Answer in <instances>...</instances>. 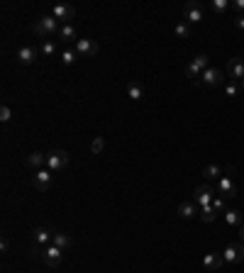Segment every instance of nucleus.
Here are the masks:
<instances>
[{
	"mask_svg": "<svg viewBox=\"0 0 244 273\" xmlns=\"http://www.w3.org/2000/svg\"><path fill=\"white\" fill-rule=\"evenodd\" d=\"M59 30H61V22L54 15H42V17L34 20V25H32V32H34L42 42H47V39H52L54 34H59Z\"/></svg>",
	"mask_w": 244,
	"mask_h": 273,
	"instance_id": "1",
	"label": "nucleus"
},
{
	"mask_svg": "<svg viewBox=\"0 0 244 273\" xmlns=\"http://www.w3.org/2000/svg\"><path fill=\"white\" fill-rule=\"evenodd\" d=\"M37 256L49 266V269H57L63 259V249L54 246V244H47V246H37Z\"/></svg>",
	"mask_w": 244,
	"mask_h": 273,
	"instance_id": "2",
	"label": "nucleus"
},
{
	"mask_svg": "<svg viewBox=\"0 0 244 273\" xmlns=\"http://www.w3.org/2000/svg\"><path fill=\"white\" fill-rule=\"evenodd\" d=\"M68 164H71V156H68V152H63V149H52V152L47 154V168L52 173L66 171Z\"/></svg>",
	"mask_w": 244,
	"mask_h": 273,
	"instance_id": "3",
	"label": "nucleus"
},
{
	"mask_svg": "<svg viewBox=\"0 0 244 273\" xmlns=\"http://www.w3.org/2000/svg\"><path fill=\"white\" fill-rule=\"evenodd\" d=\"M205 68H208V54H198L190 63H185L183 71H185V76H188L193 83H200V76H203Z\"/></svg>",
	"mask_w": 244,
	"mask_h": 273,
	"instance_id": "4",
	"label": "nucleus"
},
{
	"mask_svg": "<svg viewBox=\"0 0 244 273\" xmlns=\"http://www.w3.org/2000/svg\"><path fill=\"white\" fill-rule=\"evenodd\" d=\"M203 20H205L203 5H200L198 0H188V2L183 5V22H188V25H198V22H203Z\"/></svg>",
	"mask_w": 244,
	"mask_h": 273,
	"instance_id": "5",
	"label": "nucleus"
},
{
	"mask_svg": "<svg viewBox=\"0 0 244 273\" xmlns=\"http://www.w3.org/2000/svg\"><path fill=\"white\" fill-rule=\"evenodd\" d=\"M213 200H215V185H210V183H203V185H198L193 190V203L198 208H208V205H213Z\"/></svg>",
	"mask_w": 244,
	"mask_h": 273,
	"instance_id": "6",
	"label": "nucleus"
},
{
	"mask_svg": "<svg viewBox=\"0 0 244 273\" xmlns=\"http://www.w3.org/2000/svg\"><path fill=\"white\" fill-rule=\"evenodd\" d=\"M98 42L95 39H78L76 42V47H73V52L78 54V59H93L95 54H98Z\"/></svg>",
	"mask_w": 244,
	"mask_h": 273,
	"instance_id": "7",
	"label": "nucleus"
},
{
	"mask_svg": "<svg viewBox=\"0 0 244 273\" xmlns=\"http://www.w3.org/2000/svg\"><path fill=\"white\" fill-rule=\"evenodd\" d=\"M200 83H203V86H208V88H217V86H222V83H225V76H222V71H220V68L208 66V68L203 71V76H200Z\"/></svg>",
	"mask_w": 244,
	"mask_h": 273,
	"instance_id": "8",
	"label": "nucleus"
},
{
	"mask_svg": "<svg viewBox=\"0 0 244 273\" xmlns=\"http://www.w3.org/2000/svg\"><path fill=\"white\" fill-rule=\"evenodd\" d=\"M222 259H225V264H242L244 261V244L242 242L227 244L225 251H222Z\"/></svg>",
	"mask_w": 244,
	"mask_h": 273,
	"instance_id": "9",
	"label": "nucleus"
},
{
	"mask_svg": "<svg viewBox=\"0 0 244 273\" xmlns=\"http://www.w3.org/2000/svg\"><path fill=\"white\" fill-rule=\"evenodd\" d=\"M215 193L220 198H235L237 195V185L232 183V176H220L215 183Z\"/></svg>",
	"mask_w": 244,
	"mask_h": 273,
	"instance_id": "10",
	"label": "nucleus"
},
{
	"mask_svg": "<svg viewBox=\"0 0 244 273\" xmlns=\"http://www.w3.org/2000/svg\"><path fill=\"white\" fill-rule=\"evenodd\" d=\"M52 15L59 20L61 25H71V20L76 17V7L73 5H66V2H59V5H54Z\"/></svg>",
	"mask_w": 244,
	"mask_h": 273,
	"instance_id": "11",
	"label": "nucleus"
},
{
	"mask_svg": "<svg viewBox=\"0 0 244 273\" xmlns=\"http://www.w3.org/2000/svg\"><path fill=\"white\" fill-rule=\"evenodd\" d=\"M52 181H54V173H52L49 168H39V171H34V176H32V185H34L37 190H49Z\"/></svg>",
	"mask_w": 244,
	"mask_h": 273,
	"instance_id": "12",
	"label": "nucleus"
},
{
	"mask_svg": "<svg viewBox=\"0 0 244 273\" xmlns=\"http://www.w3.org/2000/svg\"><path fill=\"white\" fill-rule=\"evenodd\" d=\"M37 54H39V52H37L34 47H20L17 54H15V59H17L20 66H32V63L37 61Z\"/></svg>",
	"mask_w": 244,
	"mask_h": 273,
	"instance_id": "13",
	"label": "nucleus"
},
{
	"mask_svg": "<svg viewBox=\"0 0 244 273\" xmlns=\"http://www.w3.org/2000/svg\"><path fill=\"white\" fill-rule=\"evenodd\" d=\"M227 73H230V81H235V83H244V61L242 59H230Z\"/></svg>",
	"mask_w": 244,
	"mask_h": 273,
	"instance_id": "14",
	"label": "nucleus"
},
{
	"mask_svg": "<svg viewBox=\"0 0 244 273\" xmlns=\"http://www.w3.org/2000/svg\"><path fill=\"white\" fill-rule=\"evenodd\" d=\"M203 266L208 269V271L217 273L222 266H225V259H222V254H217V251H210V254H205L203 256Z\"/></svg>",
	"mask_w": 244,
	"mask_h": 273,
	"instance_id": "15",
	"label": "nucleus"
},
{
	"mask_svg": "<svg viewBox=\"0 0 244 273\" xmlns=\"http://www.w3.org/2000/svg\"><path fill=\"white\" fill-rule=\"evenodd\" d=\"M198 210H200V208H198L193 200H185V203L179 205V217H181V219H193V217L198 215Z\"/></svg>",
	"mask_w": 244,
	"mask_h": 273,
	"instance_id": "16",
	"label": "nucleus"
},
{
	"mask_svg": "<svg viewBox=\"0 0 244 273\" xmlns=\"http://www.w3.org/2000/svg\"><path fill=\"white\" fill-rule=\"evenodd\" d=\"M52 244L59 246V249H63V251H68V249L73 246V239H71L66 232H54V234H52Z\"/></svg>",
	"mask_w": 244,
	"mask_h": 273,
	"instance_id": "17",
	"label": "nucleus"
},
{
	"mask_svg": "<svg viewBox=\"0 0 244 273\" xmlns=\"http://www.w3.org/2000/svg\"><path fill=\"white\" fill-rule=\"evenodd\" d=\"M52 234H54V232H49L47 227H37V229H34V244H37V246L52 244Z\"/></svg>",
	"mask_w": 244,
	"mask_h": 273,
	"instance_id": "18",
	"label": "nucleus"
},
{
	"mask_svg": "<svg viewBox=\"0 0 244 273\" xmlns=\"http://www.w3.org/2000/svg\"><path fill=\"white\" fill-rule=\"evenodd\" d=\"M27 166H30V168H34V171L47 168V154H39V152L30 154V156H27Z\"/></svg>",
	"mask_w": 244,
	"mask_h": 273,
	"instance_id": "19",
	"label": "nucleus"
},
{
	"mask_svg": "<svg viewBox=\"0 0 244 273\" xmlns=\"http://www.w3.org/2000/svg\"><path fill=\"white\" fill-rule=\"evenodd\" d=\"M59 39H61V42H66V44H71L73 39L78 42V37H76V27H73V25H61Z\"/></svg>",
	"mask_w": 244,
	"mask_h": 273,
	"instance_id": "20",
	"label": "nucleus"
},
{
	"mask_svg": "<svg viewBox=\"0 0 244 273\" xmlns=\"http://www.w3.org/2000/svg\"><path fill=\"white\" fill-rule=\"evenodd\" d=\"M127 95H129L132 100H144V88H142L137 81H132V83H127Z\"/></svg>",
	"mask_w": 244,
	"mask_h": 273,
	"instance_id": "21",
	"label": "nucleus"
},
{
	"mask_svg": "<svg viewBox=\"0 0 244 273\" xmlns=\"http://www.w3.org/2000/svg\"><path fill=\"white\" fill-rule=\"evenodd\" d=\"M225 222L230 224V227H242L244 222H242V215L237 213V210H225Z\"/></svg>",
	"mask_w": 244,
	"mask_h": 273,
	"instance_id": "22",
	"label": "nucleus"
},
{
	"mask_svg": "<svg viewBox=\"0 0 244 273\" xmlns=\"http://www.w3.org/2000/svg\"><path fill=\"white\" fill-rule=\"evenodd\" d=\"M203 176H205V181H217V178L222 176V171H220L217 164H208V166L203 168Z\"/></svg>",
	"mask_w": 244,
	"mask_h": 273,
	"instance_id": "23",
	"label": "nucleus"
},
{
	"mask_svg": "<svg viewBox=\"0 0 244 273\" xmlns=\"http://www.w3.org/2000/svg\"><path fill=\"white\" fill-rule=\"evenodd\" d=\"M59 49H57V42H52V39H47V42H42V47H39V54L42 56H54Z\"/></svg>",
	"mask_w": 244,
	"mask_h": 273,
	"instance_id": "24",
	"label": "nucleus"
},
{
	"mask_svg": "<svg viewBox=\"0 0 244 273\" xmlns=\"http://www.w3.org/2000/svg\"><path fill=\"white\" fill-rule=\"evenodd\" d=\"M210 7H213L215 15H222V12H227V10L232 7V2H230V0H213Z\"/></svg>",
	"mask_w": 244,
	"mask_h": 273,
	"instance_id": "25",
	"label": "nucleus"
},
{
	"mask_svg": "<svg viewBox=\"0 0 244 273\" xmlns=\"http://www.w3.org/2000/svg\"><path fill=\"white\" fill-rule=\"evenodd\" d=\"M174 34H176L179 39H188V37H190V25H188V22H179V25L174 27Z\"/></svg>",
	"mask_w": 244,
	"mask_h": 273,
	"instance_id": "26",
	"label": "nucleus"
},
{
	"mask_svg": "<svg viewBox=\"0 0 244 273\" xmlns=\"http://www.w3.org/2000/svg\"><path fill=\"white\" fill-rule=\"evenodd\" d=\"M76 61H78V54H76V52H71V49L61 52V63H63V66H73Z\"/></svg>",
	"mask_w": 244,
	"mask_h": 273,
	"instance_id": "27",
	"label": "nucleus"
},
{
	"mask_svg": "<svg viewBox=\"0 0 244 273\" xmlns=\"http://www.w3.org/2000/svg\"><path fill=\"white\" fill-rule=\"evenodd\" d=\"M200 219H203V222H215V219H217V213H215L213 205H208V208H200Z\"/></svg>",
	"mask_w": 244,
	"mask_h": 273,
	"instance_id": "28",
	"label": "nucleus"
},
{
	"mask_svg": "<svg viewBox=\"0 0 244 273\" xmlns=\"http://www.w3.org/2000/svg\"><path fill=\"white\" fill-rule=\"evenodd\" d=\"M103 149H105V139L103 137H95L91 142V152L93 154H103Z\"/></svg>",
	"mask_w": 244,
	"mask_h": 273,
	"instance_id": "29",
	"label": "nucleus"
},
{
	"mask_svg": "<svg viewBox=\"0 0 244 273\" xmlns=\"http://www.w3.org/2000/svg\"><path fill=\"white\" fill-rule=\"evenodd\" d=\"M10 120H12V110H10L7 105H2V108H0V122H2V124H7Z\"/></svg>",
	"mask_w": 244,
	"mask_h": 273,
	"instance_id": "30",
	"label": "nucleus"
},
{
	"mask_svg": "<svg viewBox=\"0 0 244 273\" xmlns=\"http://www.w3.org/2000/svg\"><path fill=\"white\" fill-rule=\"evenodd\" d=\"M225 93H227L230 98H237V95H240V86H237L235 81H230V83L225 86Z\"/></svg>",
	"mask_w": 244,
	"mask_h": 273,
	"instance_id": "31",
	"label": "nucleus"
},
{
	"mask_svg": "<svg viewBox=\"0 0 244 273\" xmlns=\"http://www.w3.org/2000/svg\"><path fill=\"white\" fill-rule=\"evenodd\" d=\"M213 208H215V213H225V198H215Z\"/></svg>",
	"mask_w": 244,
	"mask_h": 273,
	"instance_id": "32",
	"label": "nucleus"
},
{
	"mask_svg": "<svg viewBox=\"0 0 244 273\" xmlns=\"http://www.w3.org/2000/svg\"><path fill=\"white\" fill-rule=\"evenodd\" d=\"M232 22H235V27H237L240 32H244V15H235Z\"/></svg>",
	"mask_w": 244,
	"mask_h": 273,
	"instance_id": "33",
	"label": "nucleus"
},
{
	"mask_svg": "<svg viewBox=\"0 0 244 273\" xmlns=\"http://www.w3.org/2000/svg\"><path fill=\"white\" fill-rule=\"evenodd\" d=\"M232 7H235V10L242 15V12H244V0H235V2H232Z\"/></svg>",
	"mask_w": 244,
	"mask_h": 273,
	"instance_id": "34",
	"label": "nucleus"
},
{
	"mask_svg": "<svg viewBox=\"0 0 244 273\" xmlns=\"http://www.w3.org/2000/svg\"><path fill=\"white\" fill-rule=\"evenodd\" d=\"M7 249H10V244H7V237H2V242H0V251H2V254H7Z\"/></svg>",
	"mask_w": 244,
	"mask_h": 273,
	"instance_id": "35",
	"label": "nucleus"
},
{
	"mask_svg": "<svg viewBox=\"0 0 244 273\" xmlns=\"http://www.w3.org/2000/svg\"><path fill=\"white\" fill-rule=\"evenodd\" d=\"M240 239H242V244H244V224L240 227Z\"/></svg>",
	"mask_w": 244,
	"mask_h": 273,
	"instance_id": "36",
	"label": "nucleus"
},
{
	"mask_svg": "<svg viewBox=\"0 0 244 273\" xmlns=\"http://www.w3.org/2000/svg\"><path fill=\"white\" fill-rule=\"evenodd\" d=\"M242 88H244V83H242Z\"/></svg>",
	"mask_w": 244,
	"mask_h": 273,
	"instance_id": "37",
	"label": "nucleus"
}]
</instances>
